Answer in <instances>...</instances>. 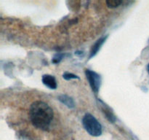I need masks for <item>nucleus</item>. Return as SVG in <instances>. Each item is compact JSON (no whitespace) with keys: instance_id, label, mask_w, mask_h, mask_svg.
Returning <instances> with one entry per match:
<instances>
[{"instance_id":"obj_3","label":"nucleus","mask_w":149,"mask_h":140,"mask_svg":"<svg viewBox=\"0 0 149 140\" xmlns=\"http://www.w3.org/2000/svg\"><path fill=\"white\" fill-rule=\"evenodd\" d=\"M85 75L87 80L89 82L92 90L94 92L95 94H97L100 89V84H101V77L97 73L92 71L90 69L85 70Z\"/></svg>"},{"instance_id":"obj_10","label":"nucleus","mask_w":149,"mask_h":140,"mask_svg":"<svg viewBox=\"0 0 149 140\" xmlns=\"http://www.w3.org/2000/svg\"><path fill=\"white\" fill-rule=\"evenodd\" d=\"M63 57H64V54L63 53L55 54V55H54L53 58H52V62L53 63V64H59V63L62 61Z\"/></svg>"},{"instance_id":"obj_9","label":"nucleus","mask_w":149,"mask_h":140,"mask_svg":"<svg viewBox=\"0 0 149 140\" xmlns=\"http://www.w3.org/2000/svg\"><path fill=\"white\" fill-rule=\"evenodd\" d=\"M63 77L65 79V80H74V79H79V77L76 74H73V73L70 72H65L63 74Z\"/></svg>"},{"instance_id":"obj_7","label":"nucleus","mask_w":149,"mask_h":140,"mask_svg":"<svg viewBox=\"0 0 149 140\" xmlns=\"http://www.w3.org/2000/svg\"><path fill=\"white\" fill-rule=\"evenodd\" d=\"M100 103H101V104H100V105H101L102 110H103V112H104V114L106 115L107 119L111 123L115 122V120H116V118H115V116H114V115L113 114V112L110 110V109H109V106H106V105L103 102H100Z\"/></svg>"},{"instance_id":"obj_6","label":"nucleus","mask_w":149,"mask_h":140,"mask_svg":"<svg viewBox=\"0 0 149 140\" xmlns=\"http://www.w3.org/2000/svg\"><path fill=\"white\" fill-rule=\"evenodd\" d=\"M58 100L70 109H73L75 106V103H74L72 98L67 96V95H61V96H58Z\"/></svg>"},{"instance_id":"obj_12","label":"nucleus","mask_w":149,"mask_h":140,"mask_svg":"<svg viewBox=\"0 0 149 140\" xmlns=\"http://www.w3.org/2000/svg\"><path fill=\"white\" fill-rule=\"evenodd\" d=\"M147 70H148V74H149V64H148V66H147Z\"/></svg>"},{"instance_id":"obj_11","label":"nucleus","mask_w":149,"mask_h":140,"mask_svg":"<svg viewBox=\"0 0 149 140\" xmlns=\"http://www.w3.org/2000/svg\"><path fill=\"white\" fill-rule=\"evenodd\" d=\"M75 54L79 56H81V55H84V52H81V51H77V52H75Z\"/></svg>"},{"instance_id":"obj_2","label":"nucleus","mask_w":149,"mask_h":140,"mask_svg":"<svg viewBox=\"0 0 149 140\" xmlns=\"http://www.w3.org/2000/svg\"><path fill=\"white\" fill-rule=\"evenodd\" d=\"M82 125L85 131L93 136H100L103 132L100 123L90 113L85 114L83 117Z\"/></svg>"},{"instance_id":"obj_5","label":"nucleus","mask_w":149,"mask_h":140,"mask_svg":"<svg viewBox=\"0 0 149 140\" xmlns=\"http://www.w3.org/2000/svg\"><path fill=\"white\" fill-rule=\"evenodd\" d=\"M107 37L108 36H103V37L97 39V42H96L93 45V47H92L91 50H90V57H89V58H93V57H94L95 55L98 52V51L100 50V49L101 48L102 45H103V44H104V42H106Z\"/></svg>"},{"instance_id":"obj_8","label":"nucleus","mask_w":149,"mask_h":140,"mask_svg":"<svg viewBox=\"0 0 149 140\" xmlns=\"http://www.w3.org/2000/svg\"><path fill=\"white\" fill-rule=\"evenodd\" d=\"M106 4L109 8H116V7H119L122 4V1H119V0H107L106 1Z\"/></svg>"},{"instance_id":"obj_1","label":"nucleus","mask_w":149,"mask_h":140,"mask_svg":"<svg viewBox=\"0 0 149 140\" xmlns=\"http://www.w3.org/2000/svg\"><path fill=\"white\" fill-rule=\"evenodd\" d=\"M29 117L33 126L43 131H48L53 120L54 112L47 103L36 101L31 105Z\"/></svg>"},{"instance_id":"obj_4","label":"nucleus","mask_w":149,"mask_h":140,"mask_svg":"<svg viewBox=\"0 0 149 140\" xmlns=\"http://www.w3.org/2000/svg\"><path fill=\"white\" fill-rule=\"evenodd\" d=\"M42 83L48 88L52 89V90H55L57 88L58 85H57L56 79L51 74H44L42 77Z\"/></svg>"}]
</instances>
